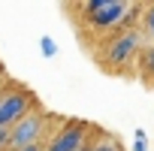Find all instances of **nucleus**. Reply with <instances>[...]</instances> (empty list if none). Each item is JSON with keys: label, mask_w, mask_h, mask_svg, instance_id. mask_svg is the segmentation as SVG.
Returning a JSON list of instances; mask_svg holds the SVG:
<instances>
[{"label": "nucleus", "mask_w": 154, "mask_h": 151, "mask_svg": "<svg viewBox=\"0 0 154 151\" xmlns=\"http://www.w3.org/2000/svg\"><path fill=\"white\" fill-rule=\"evenodd\" d=\"M42 136H45V115L33 109L9 127L6 151H21V148H30V145H42Z\"/></svg>", "instance_id": "f257e3e1"}, {"label": "nucleus", "mask_w": 154, "mask_h": 151, "mask_svg": "<svg viewBox=\"0 0 154 151\" xmlns=\"http://www.w3.org/2000/svg\"><path fill=\"white\" fill-rule=\"evenodd\" d=\"M127 6L130 3H121V0H91L85 3V18L91 27L97 30H115V27H124V18H127Z\"/></svg>", "instance_id": "f03ea898"}, {"label": "nucleus", "mask_w": 154, "mask_h": 151, "mask_svg": "<svg viewBox=\"0 0 154 151\" xmlns=\"http://www.w3.org/2000/svg\"><path fill=\"white\" fill-rule=\"evenodd\" d=\"M139 48H142V33H139L136 27H127V30L109 36L106 51H103V63H106V66H124Z\"/></svg>", "instance_id": "7ed1b4c3"}, {"label": "nucleus", "mask_w": 154, "mask_h": 151, "mask_svg": "<svg viewBox=\"0 0 154 151\" xmlns=\"http://www.w3.org/2000/svg\"><path fill=\"white\" fill-rule=\"evenodd\" d=\"M91 124L85 121H63V127L57 133H51L48 145H42V151H79L88 142Z\"/></svg>", "instance_id": "20e7f679"}, {"label": "nucleus", "mask_w": 154, "mask_h": 151, "mask_svg": "<svg viewBox=\"0 0 154 151\" xmlns=\"http://www.w3.org/2000/svg\"><path fill=\"white\" fill-rule=\"evenodd\" d=\"M27 112H33V97L24 88H15L0 97V130H9L15 121H21Z\"/></svg>", "instance_id": "39448f33"}, {"label": "nucleus", "mask_w": 154, "mask_h": 151, "mask_svg": "<svg viewBox=\"0 0 154 151\" xmlns=\"http://www.w3.org/2000/svg\"><path fill=\"white\" fill-rule=\"evenodd\" d=\"M139 72H142V79L154 82V42L139 48Z\"/></svg>", "instance_id": "423d86ee"}, {"label": "nucleus", "mask_w": 154, "mask_h": 151, "mask_svg": "<svg viewBox=\"0 0 154 151\" xmlns=\"http://www.w3.org/2000/svg\"><path fill=\"white\" fill-rule=\"evenodd\" d=\"M88 145H91V151H121V145H118L112 136H106V133H103L97 142H88Z\"/></svg>", "instance_id": "0eeeda50"}, {"label": "nucleus", "mask_w": 154, "mask_h": 151, "mask_svg": "<svg viewBox=\"0 0 154 151\" xmlns=\"http://www.w3.org/2000/svg\"><path fill=\"white\" fill-rule=\"evenodd\" d=\"M142 12H145V15H142V27H145V36L154 42V3H148Z\"/></svg>", "instance_id": "6e6552de"}, {"label": "nucleus", "mask_w": 154, "mask_h": 151, "mask_svg": "<svg viewBox=\"0 0 154 151\" xmlns=\"http://www.w3.org/2000/svg\"><path fill=\"white\" fill-rule=\"evenodd\" d=\"M39 48H42V54H45V57H54V54H57V45H54V39H51V36H42V39H39Z\"/></svg>", "instance_id": "1a4fd4ad"}, {"label": "nucleus", "mask_w": 154, "mask_h": 151, "mask_svg": "<svg viewBox=\"0 0 154 151\" xmlns=\"http://www.w3.org/2000/svg\"><path fill=\"white\" fill-rule=\"evenodd\" d=\"M6 136H9V130H0V151H6Z\"/></svg>", "instance_id": "9d476101"}, {"label": "nucleus", "mask_w": 154, "mask_h": 151, "mask_svg": "<svg viewBox=\"0 0 154 151\" xmlns=\"http://www.w3.org/2000/svg\"><path fill=\"white\" fill-rule=\"evenodd\" d=\"M133 151H148V142H136V145H133Z\"/></svg>", "instance_id": "9b49d317"}, {"label": "nucleus", "mask_w": 154, "mask_h": 151, "mask_svg": "<svg viewBox=\"0 0 154 151\" xmlns=\"http://www.w3.org/2000/svg\"><path fill=\"white\" fill-rule=\"evenodd\" d=\"M21 151H42V145H30V148H21Z\"/></svg>", "instance_id": "f8f14e48"}, {"label": "nucleus", "mask_w": 154, "mask_h": 151, "mask_svg": "<svg viewBox=\"0 0 154 151\" xmlns=\"http://www.w3.org/2000/svg\"><path fill=\"white\" fill-rule=\"evenodd\" d=\"M0 72H3V66H0Z\"/></svg>", "instance_id": "ddd939ff"}]
</instances>
